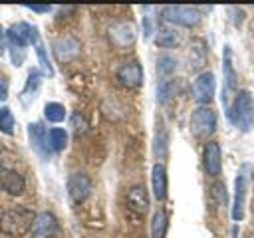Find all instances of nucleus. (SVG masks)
<instances>
[{
    "label": "nucleus",
    "instance_id": "nucleus-25",
    "mask_svg": "<svg viewBox=\"0 0 254 238\" xmlns=\"http://www.w3.org/2000/svg\"><path fill=\"white\" fill-rule=\"evenodd\" d=\"M0 131L6 135L14 133V115L8 107H0Z\"/></svg>",
    "mask_w": 254,
    "mask_h": 238
},
{
    "label": "nucleus",
    "instance_id": "nucleus-14",
    "mask_svg": "<svg viewBox=\"0 0 254 238\" xmlns=\"http://www.w3.org/2000/svg\"><path fill=\"white\" fill-rule=\"evenodd\" d=\"M117 79L125 87H139L143 83V67L137 61H127L117 69Z\"/></svg>",
    "mask_w": 254,
    "mask_h": 238
},
{
    "label": "nucleus",
    "instance_id": "nucleus-27",
    "mask_svg": "<svg viewBox=\"0 0 254 238\" xmlns=\"http://www.w3.org/2000/svg\"><path fill=\"white\" fill-rule=\"evenodd\" d=\"M40 81H42V71H40V69H30V73H28V81H26V87H24L22 95H28L30 91L34 93V91L38 89Z\"/></svg>",
    "mask_w": 254,
    "mask_h": 238
},
{
    "label": "nucleus",
    "instance_id": "nucleus-18",
    "mask_svg": "<svg viewBox=\"0 0 254 238\" xmlns=\"http://www.w3.org/2000/svg\"><path fill=\"white\" fill-rule=\"evenodd\" d=\"M56 228H58V220L52 212H42L34 220V232L38 236H52L56 232Z\"/></svg>",
    "mask_w": 254,
    "mask_h": 238
},
{
    "label": "nucleus",
    "instance_id": "nucleus-32",
    "mask_svg": "<svg viewBox=\"0 0 254 238\" xmlns=\"http://www.w3.org/2000/svg\"><path fill=\"white\" fill-rule=\"evenodd\" d=\"M4 36H6V32H4L2 26H0V56L4 54Z\"/></svg>",
    "mask_w": 254,
    "mask_h": 238
},
{
    "label": "nucleus",
    "instance_id": "nucleus-9",
    "mask_svg": "<svg viewBox=\"0 0 254 238\" xmlns=\"http://www.w3.org/2000/svg\"><path fill=\"white\" fill-rule=\"evenodd\" d=\"M190 91H192V97L200 103V105H206L214 99V75L210 71H202L194 77L192 85H190Z\"/></svg>",
    "mask_w": 254,
    "mask_h": 238
},
{
    "label": "nucleus",
    "instance_id": "nucleus-11",
    "mask_svg": "<svg viewBox=\"0 0 254 238\" xmlns=\"http://www.w3.org/2000/svg\"><path fill=\"white\" fill-rule=\"evenodd\" d=\"M202 167L208 177H218L222 171V151L216 141H208L202 149Z\"/></svg>",
    "mask_w": 254,
    "mask_h": 238
},
{
    "label": "nucleus",
    "instance_id": "nucleus-6",
    "mask_svg": "<svg viewBox=\"0 0 254 238\" xmlns=\"http://www.w3.org/2000/svg\"><path fill=\"white\" fill-rule=\"evenodd\" d=\"M248 165H242L236 180H234V198H232V220H242L244 218V206H246V192H248Z\"/></svg>",
    "mask_w": 254,
    "mask_h": 238
},
{
    "label": "nucleus",
    "instance_id": "nucleus-12",
    "mask_svg": "<svg viewBox=\"0 0 254 238\" xmlns=\"http://www.w3.org/2000/svg\"><path fill=\"white\" fill-rule=\"evenodd\" d=\"M67 192L73 202H83L91 194V180L85 173H71L67 178Z\"/></svg>",
    "mask_w": 254,
    "mask_h": 238
},
{
    "label": "nucleus",
    "instance_id": "nucleus-15",
    "mask_svg": "<svg viewBox=\"0 0 254 238\" xmlns=\"http://www.w3.org/2000/svg\"><path fill=\"white\" fill-rule=\"evenodd\" d=\"M125 200H127V206H129L133 212H137V214H145V212L149 210V194H147L145 186H141V184L131 186V188L127 190Z\"/></svg>",
    "mask_w": 254,
    "mask_h": 238
},
{
    "label": "nucleus",
    "instance_id": "nucleus-19",
    "mask_svg": "<svg viewBox=\"0 0 254 238\" xmlns=\"http://www.w3.org/2000/svg\"><path fill=\"white\" fill-rule=\"evenodd\" d=\"M181 81L177 77H169V79H161V83L157 85V101L159 103H167L171 101L177 93H179Z\"/></svg>",
    "mask_w": 254,
    "mask_h": 238
},
{
    "label": "nucleus",
    "instance_id": "nucleus-31",
    "mask_svg": "<svg viewBox=\"0 0 254 238\" xmlns=\"http://www.w3.org/2000/svg\"><path fill=\"white\" fill-rule=\"evenodd\" d=\"M6 97H8V81L0 77V101H4Z\"/></svg>",
    "mask_w": 254,
    "mask_h": 238
},
{
    "label": "nucleus",
    "instance_id": "nucleus-10",
    "mask_svg": "<svg viewBox=\"0 0 254 238\" xmlns=\"http://www.w3.org/2000/svg\"><path fill=\"white\" fill-rule=\"evenodd\" d=\"M135 36H137V30H135V24L129 22V20H119V22H113L109 26V40L113 42V46L117 48H127L135 42Z\"/></svg>",
    "mask_w": 254,
    "mask_h": 238
},
{
    "label": "nucleus",
    "instance_id": "nucleus-28",
    "mask_svg": "<svg viewBox=\"0 0 254 238\" xmlns=\"http://www.w3.org/2000/svg\"><path fill=\"white\" fill-rule=\"evenodd\" d=\"M190 61H192V67L202 65V61H204V50H202V44H198V42L192 44V48H190Z\"/></svg>",
    "mask_w": 254,
    "mask_h": 238
},
{
    "label": "nucleus",
    "instance_id": "nucleus-13",
    "mask_svg": "<svg viewBox=\"0 0 254 238\" xmlns=\"http://www.w3.org/2000/svg\"><path fill=\"white\" fill-rule=\"evenodd\" d=\"M0 188L6 190L12 196H18V194L24 192L26 180L18 171L8 169V167H0Z\"/></svg>",
    "mask_w": 254,
    "mask_h": 238
},
{
    "label": "nucleus",
    "instance_id": "nucleus-8",
    "mask_svg": "<svg viewBox=\"0 0 254 238\" xmlns=\"http://www.w3.org/2000/svg\"><path fill=\"white\" fill-rule=\"evenodd\" d=\"M52 52H54V58L60 63H67V61H73L79 56L81 44L73 36H64V38H60L52 44Z\"/></svg>",
    "mask_w": 254,
    "mask_h": 238
},
{
    "label": "nucleus",
    "instance_id": "nucleus-24",
    "mask_svg": "<svg viewBox=\"0 0 254 238\" xmlns=\"http://www.w3.org/2000/svg\"><path fill=\"white\" fill-rule=\"evenodd\" d=\"M44 115H46V119H48L50 123H60V121L65 119V107H64L62 103L50 101V103H46V107H44Z\"/></svg>",
    "mask_w": 254,
    "mask_h": 238
},
{
    "label": "nucleus",
    "instance_id": "nucleus-16",
    "mask_svg": "<svg viewBox=\"0 0 254 238\" xmlns=\"http://www.w3.org/2000/svg\"><path fill=\"white\" fill-rule=\"evenodd\" d=\"M151 186H153V196L157 200H165L167 196V169L163 163H155L151 169Z\"/></svg>",
    "mask_w": 254,
    "mask_h": 238
},
{
    "label": "nucleus",
    "instance_id": "nucleus-3",
    "mask_svg": "<svg viewBox=\"0 0 254 238\" xmlns=\"http://www.w3.org/2000/svg\"><path fill=\"white\" fill-rule=\"evenodd\" d=\"M189 127L194 137H210L216 131V113L206 105H198L189 119Z\"/></svg>",
    "mask_w": 254,
    "mask_h": 238
},
{
    "label": "nucleus",
    "instance_id": "nucleus-29",
    "mask_svg": "<svg viewBox=\"0 0 254 238\" xmlns=\"http://www.w3.org/2000/svg\"><path fill=\"white\" fill-rule=\"evenodd\" d=\"M26 8H30L32 12H38V14H46V12H50L52 10V6H48V4H28Z\"/></svg>",
    "mask_w": 254,
    "mask_h": 238
},
{
    "label": "nucleus",
    "instance_id": "nucleus-1",
    "mask_svg": "<svg viewBox=\"0 0 254 238\" xmlns=\"http://www.w3.org/2000/svg\"><path fill=\"white\" fill-rule=\"evenodd\" d=\"M228 121L240 131H250L254 127V99L248 91H238L232 105L226 109Z\"/></svg>",
    "mask_w": 254,
    "mask_h": 238
},
{
    "label": "nucleus",
    "instance_id": "nucleus-22",
    "mask_svg": "<svg viewBox=\"0 0 254 238\" xmlns=\"http://www.w3.org/2000/svg\"><path fill=\"white\" fill-rule=\"evenodd\" d=\"M175 69H177V60H175L173 56H169V54L159 56V60H157V73H159V77L169 79V75H171Z\"/></svg>",
    "mask_w": 254,
    "mask_h": 238
},
{
    "label": "nucleus",
    "instance_id": "nucleus-4",
    "mask_svg": "<svg viewBox=\"0 0 254 238\" xmlns=\"http://www.w3.org/2000/svg\"><path fill=\"white\" fill-rule=\"evenodd\" d=\"M163 18L183 28H194L200 22V12L194 6H165Z\"/></svg>",
    "mask_w": 254,
    "mask_h": 238
},
{
    "label": "nucleus",
    "instance_id": "nucleus-2",
    "mask_svg": "<svg viewBox=\"0 0 254 238\" xmlns=\"http://www.w3.org/2000/svg\"><path fill=\"white\" fill-rule=\"evenodd\" d=\"M34 212L24 206H10L0 214V230L8 236H22L34 226Z\"/></svg>",
    "mask_w": 254,
    "mask_h": 238
},
{
    "label": "nucleus",
    "instance_id": "nucleus-33",
    "mask_svg": "<svg viewBox=\"0 0 254 238\" xmlns=\"http://www.w3.org/2000/svg\"><path fill=\"white\" fill-rule=\"evenodd\" d=\"M246 238H254V234H252V236H246Z\"/></svg>",
    "mask_w": 254,
    "mask_h": 238
},
{
    "label": "nucleus",
    "instance_id": "nucleus-23",
    "mask_svg": "<svg viewBox=\"0 0 254 238\" xmlns=\"http://www.w3.org/2000/svg\"><path fill=\"white\" fill-rule=\"evenodd\" d=\"M155 44L159 48H177L179 46V36H177V32H173L169 28H163V30L157 32Z\"/></svg>",
    "mask_w": 254,
    "mask_h": 238
},
{
    "label": "nucleus",
    "instance_id": "nucleus-26",
    "mask_svg": "<svg viewBox=\"0 0 254 238\" xmlns=\"http://www.w3.org/2000/svg\"><path fill=\"white\" fill-rule=\"evenodd\" d=\"M34 46H36V52H38V60H40V65H42V69H44V73H48V75H54V69H52V63H50V60H48V54H46V48H44V44L40 42V38L34 42Z\"/></svg>",
    "mask_w": 254,
    "mask_h": 238
},
{
    "label": "nucleus",
    "instance_id": "nucleus-17",
    "mask_svg": "<svg viewBox=\"0 0 254 238\" xmlns=\"http://www.w3.org/2000/svg\"><path fill=\"white\" fill-rule=\"evenodd\" d=\"M28 135H30V143H32V147H34L40 155L48 157V153H50L48 131H46L40 123H30V125H28Z\"/></svg>",
    "mask_w": 254,
    "mask_h": 238
},
{
    "label": "nucleus",
    "instance_id": "nucleus-20",
    "mask_svg": "<svg viewBox=\"0 0 254 238\" xmlns=\"http://www.w3.org/2000/svg\"><path fill=\"white\" fill-rule=\"evenodd\" d=\"M169 228V218L165 210H157L151 220V238H165Z\"/></svg>",
    "mask_w": 254,
    "mask_h": 238
},
{
    "label": "nucleus",
    "instance_id": "nucleus-21",
    "mask_svg": "<svg viewBox=\"0 0 254 238\" xmlns=\"http://www.w3.org/2000/svg\"><path fill=\"white\" fill-rule=\"evenodd\" d=\"M48 145H50V149L56 151V153L64 151L65 145H67V133H65L64 129H60V127L50 129V131H48Z\"/></svg>",
    "mask_w": 254,
    "mask_h": 238
},
{
    "label": "nucleus",
    "instance_id": "nucleus-30",
    "mask_svg": "<svg viewBox=\"0 0 254 238\" xmlns=\"http://www.w3.org/2000/svg\"><path fill=\"white\" fill-rule=\"evenodd\" d=\"M143 32H145V38H149L151 32H153V24H151V18L149 16L143 18Z\"/></svg>",
    "mask_w": 254,
    "mask_h": 238
},
{
    "label": "nucleus",
    "instance_id": "nucleus-7",
    "mask_svg": "<svg viewBox=\"0 0 254 238\" xmlns=\"http://www.w3.org/2000/svg\"><path fill=\"white\" fill-rule=\"evenodd\" d=\"M222 77H224V85H222V105L224 109L230 107V95L236 91V69L232 63V54L230 48L224 46V60H222Z\"/></svg>",
    "mask_w": 254,
    "mask_h": 238
},
{
    "label": "nucleus",
    "instance_id": "nucleus-5",
    "mask_svg": "<svg viewBox=\"0 0 254 238\" xmlns=\"http://www.w3.org/2000/svg\"><path fill=\"white\" fill-rule=\"evenodd\" d=\"M6 38H8L10 48L24 50L28 44H34L40 36H38V28H36V26L26 24V22H18V24H12V26L8 28Z\"/></svg>",
    "mask_w": 254,
    "mask_h": 238
}]
</instances>
